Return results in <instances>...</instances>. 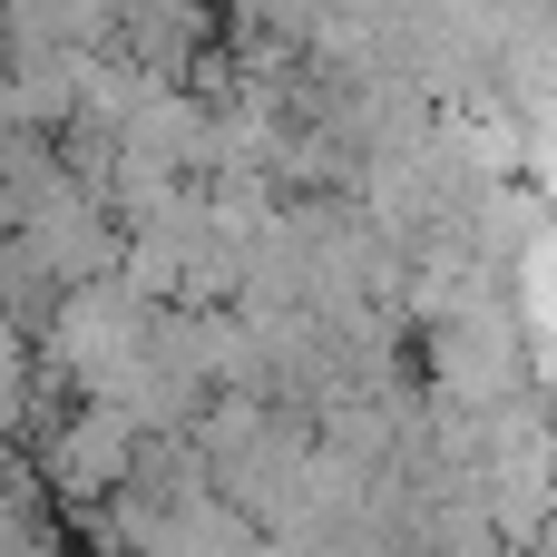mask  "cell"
<instances>
[{
	"label": "cell",
	"mask_w": 557,
	"mask_h": 557,
	"mask_svg": "<svg viewBox=\"0 0 557 557\" xmlns=\"http://www.w3.org/2000/svg\"><path fill=\"white\" fill-rule=\"evenodd\" d=\"M127 470H137V431H127L108 401H88V411L49 441V480H59V499H117Z\"/></svg>",
	"instance_id": "obj_1"
}]
</instances>
